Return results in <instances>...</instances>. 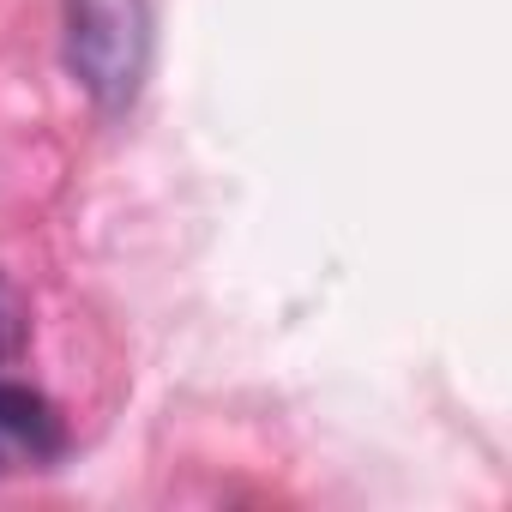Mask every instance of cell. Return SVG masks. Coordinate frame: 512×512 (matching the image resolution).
I'll return each mask as SVG.
<instances>
[{
  "label": "cell",
  "mask_w": 512,
  "mask_h": 512,
  "mask_svg": "<svg viewBox=\"0 0 512 512\" xmlns=\"http://www.w3.org/2000/svg\"><path fill=\"white\" fill-rule=\"evenodd\" d=\"M151 61V7L145 0H67V67L103 115H121Z\"/></svg>",
  "instance_id": "6da1fadb"
},
{
  "label": "cell",
  "mask_w": 512,
  "mask_h": 512,
  "mask_svg": "<svg viewBox=\"0 0 512 512\" xmlns=\"http://www.w3.org/2000/svg\"><path fill=\"white\" fill-rule=\"evenodd\" d=\"M19 350H25V302L0 284V368H7Z\"/></svg>",
  "instance_id": "3957f363"
},
{
  "label": "cell",
  "mask_w": 512,
  "mask_h": 512,
  "mask_svg": "<svg viewBox=\"0 0 512 512\" xmlns=\"http://www.w3.org/2000/svg\"><path fill=\"white\" fill-rule=\"evenodd\" d=\"M67 452V428L61 410L19 380H0V476H19V470H43Z\"/></svg>",
  "instance_id": "7a4b0ae2"
}]
</instances>
